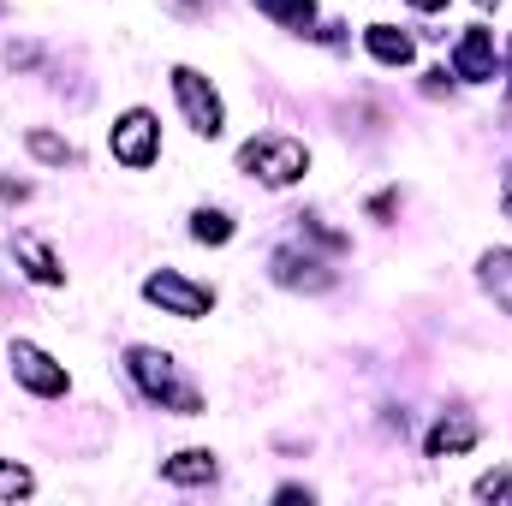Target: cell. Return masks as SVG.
<instances>
[{
	"instance_id": "cell-18",
	"label": "cell",
	"mask_w": 512,
	"mask_h": 506,
	"mask_svg": "<svg viewBox=\"0 0 512 506\" xmlns=\"http://www.w3.org/2000/svg\"><path fill=\"white\" fill-rule=\"evenodd\" d=\"M411 6H417V12H441L447 0H411Z\"/></svg>"
},
{
	"instance_id": "cell-2",
	"label": "cell",
	"mask_w": 512,
	"mask_h": 506,
	"mask_svg": "<svg viewBox=\"0 0 512 506\" xmlns=\"http://www.w3.org/2000/svg\"><path fill=\"white\" fill-rule=\"evenodd\" d=\"M143 298H149V304H161V310H167V316H179V322H197V316H209V310H215V292H209V286H197V280H185L179 268L149 274V280H143Z\"/></svg>"
},
{
	"instance_id": "cell-17",
	"label": "cell",
	"mask_w": 512,
	"mask_h": 506,
	"mask_svg": "<svg viewBox=\"0 0 512 506\" xmlns=\"http://www.w3.org/2000/svg\"><path fill=\"white\" fill-rule=\"evenodd\" d=\"M18 495H30V471L12 465V459H0V501H18Z\"/></svg>"
},
{
	"instance_id": "cell-11",
	"label": "cell",
	"mask_w": 512,
	"mask_h": 506,
	"mask_svg": "<svg viewBox=\"0 0 512 506\" xmlns=\"http://www.w3.org/2000/svg\"><path fill=\"white\" fill-rule=\"evenodd\" d=\"M370 54L382 60V66H411V36L405 30H393V24H370Z\"/></svg>"
},
{
	"instance_id": "cell-9",
	"label": "cell",
	"mask_w": 512,
	"mask_h": 506,
	"mask_svg": "<svg viewBox=\"0 0 512 506\" xmlns=\"http://www.w3.org/2000/svg\"><path fill=\"white\" fill-rule=\"evenodd\" d=\"M12 251H18L24 268H30V280H42V286H60V280H66V268L54 262V251H48L36 233H18V239H12Z\"/></svg>"
},
{
	"instance_id": "cell-10",
	"label": "cell",
	"mask_w": 512,
	"mask_h": 506,
	"mask_svg": "<svg viewBox=\"0 0 512 506\" xmlns=\"http://www.w3.org/2000/svg\"><path fill=\"white\" fill-rule=\"evenodd\" d=\"M161 477H167V483H209V477H215V453H209V447H185V453H173V459L161 465Z\"/></svg>"
},
{
	"instance_id": "cell-13",
	"label": "cell",
	"mask_w": 512,
	"mask_h": 506,
	"mask_svg": "<svg viewBox=\"0 0 512 506\" xmlns=\"http://www.w3.org/2000/svg\"><path fill=\"white\" fill-rule=\"evenodd\" d=\"M191 233H197L203 245H227V239H233V221H227L221 209H197V215H191Z\"/></svg>"
},
{
	"instance_id": "cell-19",
	"label": "cell",
	"mask_w": 512,
	"mask_h": 506,
	"mask_svg": "<svg viewBox=\"0 0 512 506\" xmlns=\"http://www.w3.org/2000/svg\"><path fill=\"white\" fill-rule=\"evenodd\" d=\"M501 203H507V221H512V185H507V197H501Z\"/></svg>"
},
{
	"instance_id": "cell-8",
	"label": "cell",
	"mask_w": 512,
	"mask_h": 506,
	"mask_svg": "<svg viewBox=\"0 0 512 506\" xmlns=\"http://www.w3.org/2000/svg\"><path fill=\"white\" fill-rule=\"evenodd\" d=\"M477 447V423L471 417H441L429 429V459H447V453H471Z\"/></svg>"
},
{
	"instance_id": "cell-1",
	"label": "cell",
	"mask_w": 512,
	"mask_h": 506,
	"mask_svg": "<svg viewBox=\"0 0 512 506\" xmlns=\"http://www.w3.org/2000/svg\"><path fill=\"white\" fill-rule=\"evenodd\" d=\"M239 167H245L251 179H262V185H292V179H304L310 149L292 143V137H251V143L239 149Z\"/></svg>"
},
{
	"instance_id": "cell-7",
	"label": "cell",
	"mask_w": 512,
	"mask_h": 506,
	"mask_svg": "<svg viewBox=\"0 0 512 506\" xmlns=\"http://www.w3.org/2000/svg\"><path fill=\"white\" fill-rule=\"evenodd\" d=\"M453 72L459 78H471V84H483V78H495V36L477 24V30H465V42L453 48Z\"/></svg>"
},
{
	"instance_id": "cell-3",
	"label": "cell",
	"mask_w": 512,
	"mask_h": 506,
	"mask_svg": "<svg viewBox=\"0 0 512 506\" xmlns=\"http://www.w3.org/2000/svg\"><path fill=\"white\" fill-rule=\"evenodd\" d=\"M131 376L143 381V393L149 399H167L179 417H197V393L191 387H179V376H173V358L167 352H149V346H131Z\"/></svg>"
},
{
	"instance_id": "cell-12",
	"label": "cell",
	"mask_w": 512,
	"mask_h": 506,
	"mask_svg": "<svg viewBox=\"0 0 512 506\" xmlns=\"http://www.w3.org/2000/svg\"><path fill=\"white\" fill-rule=\"evenodd\" d=\"M483 280H489L495 304H507L512 310V251H489L483 256Z\"/></svg>"
},
{
	"instance_id": "cell-5",
	"label": "cell",
	"mask_w": 512,
	"mask_h": 506,
	"mask_svg": "<svg viewBox=\"0 0 512 506\" xmlns=\"http://www.w3.org/2000/svg\"><path fill=\"white\" fill-rule=\"evenodd\" d=\"M6 358H12V376L24 381L30 393H42V399H60V393L72 387V376H66V370L36 346V340H12V352H6Z\"/></svg>"
},
{
	"instance_id": "cell-14",
	"label": "cell",
	"mask_w": 512,
	"mask_h": 506,
	"mask_svg": "<svg viewBox=\"0 0 512 506\" xmlns=\"http://www.w3.org/2000/svg\"><path fill=\"white\" fill-rule=\"evenodd\" d=\"M256 12H268V18H280V24H292V30H304L310 24V0H256Z\"/></svg>"
},
{
	"instance_id": "cell-6",
	"label": "cell",
	"mask_w": 512,
	"mask_h": 506,
	"mask_svg": "<svg viewBox=\"0 0 512 506\" xmlns=\"http://www.w3.org/2000/svg\"><path fill=\"white\" fill-rule=\"evenodd\" d=\"M108 149H114V161H126V167H149V161L161 155V126H155V114L131 108L126 120L114 126V137H108Z\"/></svg>"
},
{
	"instance_id": "cell-4",
	"label": "cell",
	"mask_w": 512,
	"mask_h": 506,
	"mask_svg": "<svg viewBox=\"0 0 512 506\" xmlns=\"http://www.w3.org/2000/svg\"><path fill=\"white\" fill-rule=\"evenodd\" d=\"M173 96H179V108H185L191 131H203V137H221L227 114H221V96H215V84H209L203 72H191V66H173Z\"/></svg>"
},
{
	"instance_id": "cell-15",
	"label": "cell",
	"mask_w": 512,
	"mask_h": 506,
	"mask_svg": "<svg viewBox=\"0 0 512 506\" xmlns=\"http://www.w3.org/2000/svg\"><path fill=\"white\" fill-rule=\"evenodd\" d=\"M24 143H30V155H42V161H72V143H66V137H54V131H30V137H24Z\"/></svg>"
},
{
	"instance_id": "cell-16",
	"label": "cell",
	"mask_w": 512,
	"mask_h": 506,
	"mask_svg": "<svg viewBox=\"0 0 512 506\" xmlns=\"http://www.w3.org/2000/svg\"><path fill=\"white\" fill-rule=\"evenodd\" d=\"M477 501L512 506V465H501V471H489V477H483V483H477Z\"/></svg>"
}]
</instances>
